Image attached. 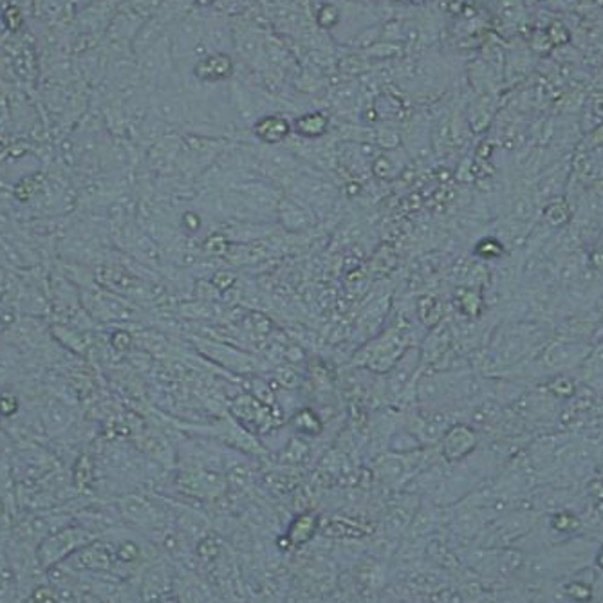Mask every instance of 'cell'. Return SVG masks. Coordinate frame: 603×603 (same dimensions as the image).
<instances>
[{
	"label": "cell",
	"instance_id": "1",
	"mask_svg": "<svg viewBox=\"0 0 603 603\" xmlns=\"http://www.w3.org/2000/svg\"><path fill=\"white\" fill-rule=\"evenodd\" d=\"M92 540H95V536L83 527H64V529H58L43 536L36 556H39L42 567H51L55 564H60V560L67 558L69 555L78 553L80 549L89 546Z\"/></svg>",
	"mask_w": 603,
	"mask_h": 603
},
{
	"label": "cell",
	"instance_id": "2",
	"mask_svg": "<svg viewBox=\"0 0 603 603\" xmlns=\"http://www.w3.org/2000/svg\"><path fill=\"white\" fill-rule=\"evenodd\" d=\"M231 73H233V62L224 53L205 56L193 67V74H195L197 80H201L205 83L223 82V80L231 76Z\"/></svg>",
	"mask_w": 603,
	"mask_h": 603
},
{
	"label": "cell",
	"instance_id": "3",
	"mask_svg": "<svg viewBox=\"0 0 603 603\" xmlns=\"http://www.w3.org/2000/svg\"><path fill=\"white\" fill-rule=\"evenodd\" d=\"M253 132L265 145H277V143H282L291 134V123L284 116L270 114L261 118L255 123Z\"/></svg>",
	"mask_w": 603,
	"mask_h": 603
},
{
	"label": "cell",
	"instance_id": "4",
	"mask_svg": "<svg viewBox=\"0 0 603 603\" xmlns=\"http://www.w3.org/2000/svg\"><path fill=\"white\" fill-rule=\"evenodd\" d=\"M321 531L331 539H363L370 535L373 527L349 517H333L324 522Z\"/></svg>",
	"mask_w": 603,
	"mask_h": 603
},
{
	"label": "cell",
	"instance_id": "5",
	"mask_svg": "<svg viewBox=\"0 0 603 603\" xmlns=\"http://www.w3.org/2000/svg\"><path fill=\"white\" fill-rule=\"evenodd\" d=\"M475 437L473 434L464 427H455L450 430L448 436L445 437V455L450 461H457V459L464 457V455L473 448Z\"/></svg>",
	"mask_w": 603,
	"mask_h": 603
},
{
	"label": "cell",
	"instance_id": "6",
	"mask_svg": "<svg viewBox=\"0 0 603 603\" xmlns=\"http://www.w3.org/2000/svg\"><path fill=\"white\" fill-rule=\"evenodd\" d=\"M295 132L302 137H321L329 130V116L326 112H307L295 120Z\"/></svg>",
	"mask_w": 603,
	"mask_h": 603
},
{
	"label": "cell",
	"instance_id": "7",
	"mask_svg": "<svg viewBox=\"0 0 603 603\" xmlns=\"http://www.w3.org/2000/svg\"><path fill=\"white\" fill-rule=\"evenodd\" d=\"M318 529V518L311 513H302L289 524L286 539L291 546H302L314 536Z\"/></svg>",
	"mask_w": 603,
	"mask_h": 603
},
{
	"label": "cell",
	"instance_id": "8",
	"mask_svg": "<svg viewBox=\"0 0 603 603\" xmlns=\"http://www.w3.org/2000/svg\"><path fill=\"white\" fill-rule=\"evenodd\" d=\"M123 506L125 509V515L130 518L132 522H137V524H152V522L155 520V511L154 508L148 504V502L141 501V499H127L125 501Z\"/></svg>",
	"mask_w": 603,
	"mask_h": 603
},
{
	"label": "cell",
	"instance_id": "9",
	"mask_svg": "<svg viewBox=\"0 0 603 603\" xmlns=\"http://www.w3.org/2000/svg\"><path fill=\"white\" fill-rule=\"evenodd\" d=\"M295 424L298 430L305 434H318L321 430V424L318 421V415L311 410H302L295 415Z\"/></svg>",
	"mask_w": 603,
	"mask_h": 603
},
{
	"label": "cell",
	"instance_id": "10",
	"mask_svg": "<svg viewBox=\"0 0 603 603\" xmlns=\"http://www.w3.org/2000/svg\"><path fill=\"white\" fill-rule=\"evenodd\" d=\"M428 556H430L437 565H443V567H454L455 565V558L450 555L448 549L441 542H430V546H428Z\"/></svg>",
	"mask_w": 603,
	"mask_h": 603
},
{
	"label": "cell",
	"instance_id": "11",
	"mask_svg": "<svg viewBox=\"0 0 603 603\" xmlns=\"http://www.w3.org/2000/svg\"><path fill=\"white\" fill-rule=\"evenodd\" d=\"M116 556L121 564H132L141 556V549L134 542H121L120 546H116Z\"/></svg>",
	"mask_w": 603,
	"mask_h": 603
},
{
	"label": "cell",
	"instance_id": "12",
	"mask_svg": "<svg viewBox=\"0 0 603 603\" xmlns=\"http://www.w3.org/2000/svg\"><path fill=\"white\" fill-rule=\"evenodd\" d=\"M199 556H201L205 562H212L215 556L219 555V542L214 536H205V539L199 542V549H197Z\"/></svg>",
	"mask_w": 603,
	"mask_h": 603
},
{
	"label": "cell",
	"instance_id": "13",
	"mask_svg": "<svg viewBox=\"0 0 603 603\" xmlns=\"http://www.w3.org/2000/svg\"><path fill=\"white\" fill-rule=\"evenodd\" d=\"M430 603H461V596L454 589H437L428 595Z\"/></svg>",
	"mask_w": 603,
	"mask_h": 603
},
{
	"label": "cell",
	"instance_id": "14",
	"mask_svg": "<svg viewBox=\"0 0 603 603\" xmlns=\"http://www.w3.org/2000/svg\"><path fill=\"white\" fill-rule=\"evenodd\" d=\"M578 526H580L578 517H574V515L571 513H560L553 518V527H555L556 531H573L576 529Z\"/></svg>",
	"mask_w": 603,
	"mask_h": 603
},
{
	"label": "cell",
	"instance_id": "15",
	"mask_svg": "<svg viewBox=\"0 0 603 603\" xmlns=\"http://www.w3.org/2000/svg\"><path fill=\"white\" fill-rule=\"evenodd\" d=\"M565 590H567V595L573 599H576V602H587V599H590V596H592V589L582 582L569 583V585L565 587Z\"/></svg>",
	"mask_w": 603,
	"mask_h": 603
},
{
	"label": "cell",
	"instance_id": "16",
	"mask_svg": "<svg viewBox=\"0 0 603 603\" xmlns=\"http://www.w3.org/2000/svg\"><path fill=\"white\" fill-rule=\"evenodd\" d=\"M408 585L414 590H420V592H432V590H436L434 582L430 580V574H414V576L408 578Z\"/></svg>",
	"mask_w": 603,
	"mask_h": 603
},
{
	"label": "cell",
	"instance_id": "17",
	"mask_svg": "<svg viewBox=\"0 0 603 603\" xmlns=\"http://www.w3.org/2000/svg\"><path fill=\"white\" fill-rule=\"evenodd\" d=\"M326 18H329V29H331V27L336 26V24H338V20H340L338 9L334 8V6H331V4H324V6H321L320 11H318V13H317V22L321 26V24L326 22Z\"/></svg>",
	"mask_w": 603,
	"mask_h": 603
},
{
	"label": "cell",
	"instance_id": "18",
	"mask_svg": "<svg viewBox=\"0 0 603 603\" xmlns=\"http://www.w3.org/2000/svg\"><path fill=\"white\" fill-rule=\"evenodd\" d=\"M596 562H598V565L603 569V546H602V548H599L598 555H596Z\"/></svg>",
	"mask_w": 603,
	"mask_h": 603
},
{
	"label": "cell",
	"instance_id": "19",
	"mask_svg": "<svg viewBox=\"0 0 603 603\" xmlns=\"http://www.w3.org/2000/svg\"><path fill=\"white\" fill-rule=\"evenodd\" d=\"M197 4H201V6H212L215 2V0H195Z\"/></svg>",
	"mask_w": 603,
	"mask_h": 603
}]
</instances>
